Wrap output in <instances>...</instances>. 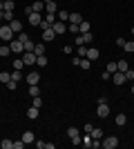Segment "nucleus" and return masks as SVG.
Wrapping results in <instances>:
<instances>
[{"instance_id": "13", "label": "nucleus", "mask_w": 134, "mask_h": 149, "mask_svg": "<svg viewBox=\"0 0 134 149\" xmlns=\"http://www.w3.org/2000/svg\"><path fill=\"white\" fill-rule=\"evenodd\" d=\"M98 56H101V51L96 49V47H87V56H85V58H89V60L94 62V60H96Z\"/></svg>"}, {"instance_id": "18", "label": "nucleus", "mask_w": 134, "mask_h": 149, "mask_svg": "<svg viewBox=\"0 0 134 149\" xmlns=\"http://www.w3.org/2000/svg\"><path fill=\"white\" fill-rule=\"evenodd\" d=\"M128 69H130L128 60H119V62H116V71H123V74H125V71H128Z\"/></svg>"}, {"instance_id": "44", "label": "nucleus", "mask_w": 134, "mask_h": 149, "mask_svg": "<svg viewBox=\"0 0 134 149\" xmlns=\"http://www.w3.org/2000/svg\"><path fill=\"white\" fill-rule=\"evenodd\" d=\"M25 147V143H22V138L20 140H13V149H22Z\"/></svg>"}, {"instance_id": "6", "label": "nucleus", "mask_w": 134, "mask_h": 149, "mask_svg": "<svg viewBox=\"0 0 134 149\" xmlns=\"http://www.w3.org/2000/svg\"><path fill=\"white\" fill-rule=\"evenodd\" d=\"M119 147V138L116 136H107L103 140V149H116Z\"/></svg>"}, {"instance_id": "33", "label": "nucleus", "mask_w": 134, "mask_h": 149, "mask_svg": "<svg viewBox=\"0 0 134 149\" xmlns=\"http://www.w3.org/2000/svg\"><path fill=\"white\" fill-rule=\"evenodd\" d=\"M11 49H9V45H0V56H9Z\"/></svg>"}, {"instance_id": "20", "label": "nucleus", "mask_w": 134, "mask_h": 149, "mask_svg": "<svg viewBox=\"0 0 134 149\" xmlns=\"http://www.w3.org/2000/svg\"><path fill=\"white\" fill-rule=\"evenodd\" d=\"M81 145H83L85 149H89V147H92V134H85V136H83V140H81Z\"/></svg>"}, {"instance_id": "5", "label": "nucleus", "mask_w": 134, "mask_h": 149, "mask_svg": "<svg viewBox=\"0 0 134 149\" xmlns=\"http://www.w3.org/2000/svg\"><path fill=\"white\" fill-rule=\"evenodd\" d=\"M9 49H11V54H22L25 51V47H22V42H20L18 38H13V40H9Z\"/></svg>"}, {"instance_id": "36", "label": "nucleus", "mask_w": 134, "mask_h": 149, "mask_svg": "<svg viewBox=\"0 0 134 149\" xmlns=\"http://www.w3.org/2000/svg\"><path fill=\"white\" fill-rule=\"evenodd\" d=\"M2 7H5V11H13V0H5Z\"/></svg>"}, {"instance_id": "29", "label": "nucleus", "mask_w": 134, "mask_h": 149, "mask_svg": "<svg viewBox=\"0 0 134 149\" xmlns=\"http://www.w3.org/2000/svg\"><path fill=\"white\" fill-rule=\"evenodd\" d=\"M123 49L128 51V54H134V42H132V40H125V45H123Z\"/></svg>"}, {"instance_id": "28", "label": "nucleus", "mask_w": 134, "mask_h": 149, "mask_svg": "<svg viewBox=\"0 0 134 149\" xmlns=\"http://www.w3.org/2000/svg\"><path fill=\"white\" fill-rule=\"evenodd\" d=\"M9 80H11V74H9V71H2V74H0V82H2V85H7Z\"/></svg>"}, {"instance_id": "37", "label": "nucleus", "mask_w": 134, "mask_h": 149, "mask_svg": "<svg viewBox=\"0 0 134 149\" xmlns=\"http://www.w3.org/2000/svg\"><path fill=\"white\" fill-rule=\"evenodd\" d=\"M34 54H36V56L45 54V45H43V42H40V45H36V47H34Z\"/></svg>"}, {"instance_id": "45", "label": "nucleus", "mask_w": 134, "mask_h": 149, "mask_svg": "<svg viewBox=\"0 0 134 149\" xmlns=\"http://www.w3.org/2000/svg\"><path fill=\"white\" fill-rule=\"evenodd\" d=\"M101 78H103V80H112V74H109V71H103Z\"/></svg>"}, {"instance_id": "27", "label": "nucleus", "mask_w": 134, "mask_h": 149, "mask_svg": "<svg viewBox=\"0 0 134 149\" xmlns=\"http://www.w3.org/2000/svg\"><path fill=\"white\" fill-rule=\"evenodd\" d=\"M78 29H81V33H85V31H92V25H89L87 20H83V22L78 25Z\"/></svg>"}, {"instance_id": "17", "label": "nucleus", "mask_w": 134, "mask_h": 149, "mask_svg": "<svg viewBox=\"0 0 134 149\" xmlns=\"http://www.w3.org/2000/svg\"><path fill=\"white\" fill-rule=\"evenodd\" d=\"M56 18L63 20V22H69V13L65 11V9H58V11H56Z\"/></svg>"}, {"instance_id": "23", "label": "nucleus", "mask_w": 134, "mask_h": 149, "mask_svg": "<svg viewBox=\"0 0 134 149\" xmlns=\"http://www.w3.org/2000/svg\"><path fill=\"white\" fill-rule=\"evenodd\" d=\"M76 56H78V58H85V56H87V47H85V45L76 47Z\"/></svg>"}, {"instance_id": "50", "label": "nucleus", "mask_w": 134, "mask_h": 149, "mask_svg": "<svg viewBox=\"0 0 134 149\" xmlns=\"http://www.w3.org/2000/svg\"><path fill=\"white\" fill-rule=\"evenodd\" d=\"M132 36H134V27H132Z\"/></svg>"}, {"instance_id": "21", "label": "nucleus", "mask_w": 134, "mask_h": 149, "mask_svg": "<svg viewBox=\"0 0 134 149\" xmlns=\"http://www.w3.org/2000/svg\"><path fill=\"white\" fill-rule=\"evenodd\" d=\"M22 67H25V60H22V56H20V58H13V69L22 71Z\"/></svg>"}, {"instance_id": "34", "label": "nucleus", "mask_w": 134, "mask_h": 149, "mask_svg": "<svg viewBox=\"0 0 134 149\" xmlns=\"http://www.w3.org/2000/svg\"><path fill=\"white\" fill-rule=\"evenodd\" d=\"M22 47H25V51H34L36 42H34V40H27V42H22Z\"/></svg>"}, {"instance_id": "38", "label": "nucleus", "mask_w": 134, "mask_h": 149, "mask_svg": "<svg viewBox=\"0 0 134 149\" xmlns=\"http://www.w3.org/2000/svg\"><path fill=\"white\" fill-rule=\"evenodd\" d=\"M38 27L45 31V29H49V27H51V22H49V20H45V18H43V20H40V25H38Z\"/></svg>"}, {"instance_id": "4", "label": "nucleus", "mask_w": 134, "mask_h": 149, "mask_svg": "<svg viewBox=\"0 0 134 149\" xmlns=\"http://www.w3.org/2000/svg\"><path fill=\"white\" fill-rule=\"evenodd\" d=\"M92 40H94V36H92V31H85V33L76 36V47H81V45H89Z\"/></svg>"}, {"instance_id": "16", "label": "nucleus", "mask_w": 134, "mask_h": 149, "mask_svg": "<svg viewBox=\"0 0 134 149\" xmlns=\"http://www.w3.org/2000/svg\"><path fill=\"white\" fill-rule=\"evenodd\" d=\"M83 16H81V13H76V11H74V13H69V22H74V25H81V22H83Z\"/></svg>"}, {"instance_id": "52", "label": "nucleus", "mask_w": 134, "mask_h": 149, "mask_svg": "<svg viewBox=\"0 0 134 149\" xmlns=\"http://www.w3.org/2000/svg\"><path fill=\"white\" fill-rule=\"evenodd\" d=\"M69 2H76V0H69Z\"/></svg>"}, {"instance_id": "43", "label": "nucleus", "mask_w": 134, "mask_h": 149, "mask_svg": "<svg viewBox=\"0 0 134 149\" xmlns=\"http://www.w3.org/2000/svg\"><path fill=\"white\" fill-rule=\"evenodd\" d=\"M45 20H49V22H51V25H54V22H56V13H47V16H45Z\"/></svg>"}, {"instance_id": "14", "label": "nucleus", "mask_w": 134, "mask_h": 149, "mask_svg": "<svg viewBox=\"0 0 134 149\" xmlns=\"http://www.w3.org/2000/svg\"><path fill=\"white\" fill-rule=\"evenodd\" d=\"M38 113H40V109L32 105L29 109H27V118H29V120H36V118H38Z\"/></svg>"}, {"instance_id": "39", "label": "nucleus", "mask_w": 134, "mask_h": 149, "mask_svg": "<svg viewBox=\"0 0 134 149\" xmlns=\"http://www.w3.org/2000/svg\"><path fill=\"white\" fill-rule=\"evenodd\" d=\"M67 27H69V31H72V33H81L78 25H74V22H67Z\"/></svg>"}, {"instance_id": "49", "label": "nucleus", "mask_w": 134, "mask_h": 149, "mask_svg": "<svg viewBox=\"0 0 134 149\" xmlns=\"http://www.w3.org/2000/svg\"><path fill=\"white\" fill-rule=\"evenodd\" d=\"M0 11H5V7H2V2H0Z\"/></svg>"}, {"instance_id": "11", "label": "nucleus", "mask_w": 134, "mask_h": 149, "mask_svg": "<svg viewBox=\"0 0 134 149\" xmlns=\"http://www.w3.org/2000/svg\"><path fill=\"white\" fill-rule=\"evenodd\" d=\"M40 36H43V42H51V40L56 38V31H54V29L49 27V29H45L43 33H40Z\"/></svg>"}, {"instance_id": "42", "label": "nucleus", "mask_w": 134, "mask_h": 149, "mask_svg": "<svg viewBox=\"0 0 134 149\" xmlns=\"http://www.w3.org/2000/svg\"><path fill=\"white\" fill-rule=\"evenodd\" d=\"M32 105H34V107H38V109H40V107H43V98H40V96H36Z\"/></svg>"}, {"instance_id": "10", "label": "nucleus", "mask_w": 134, "mask_h": 149, "mask_svg": "<svg viewBox=\"0 0 134 149\" xmlns=\"http://www.w3.org/2000/svg\"><path fill=\"white\" fill-rule=\"evenodd\" d=\"M36 54L34 51H22V60H25V65H36Z\"/></svg>"}, {"instance_id": "26", "label": "nucleus", "mask_w": 134, "mask_h": 149, "mask_svg": "<svg viewBox=\"0 0 134 149\" xmlns=\"http://www.w3.org/2000/svg\"><path fill=\"white\" fill-rule=\"evenodd\" d=\"M36 65H38V67H47V56H45V54H40V56L36 58Z\"/></svg>"}, {"instance_id": "31", "label": "nucleus", "mask_w": 134, "mask_h": 149, "mask_svg": "<svg viewBox=\"0 0 134 149\" xmlns=\"http://www.w3.org/2000/svg\"><path fill=\"white\" fill-rule=\"evenodd\" d=\"M0 147H2V149H13V140H9V138H5V140L0 143Z\"/></svg>"}, {"instance_id": "40", "label": "nucleus", "mask_w": 134, "mask_h": 149, "mask_svg": "<svg viewBox=\"0 0 134 149\" xmlns=\"http://www.w3.org/2000/svg\"><path fill=\"white\" fill-rule=\"evenodd\" d=\"M105 71H109V74H114V71H116V62H107V67H105Z\"/></svg>"}, {"instance_id": "51", "label": "nucleus", "mask_w": 134, "mask_h": 149, "mask_svg": "<svg viewBox=\"0 0 134 149\" xmlns=\"http://www.w3.org/2000/svg\"><path fill=\"white\" fill-rule=\"evenodd\" d=\"M132 93H134V85H132Z\"/></svg>"}, {"instance_id": "41", "label": "nucleus", "mask_w": 134, "mask_h": 149, "mask_svg": "<svg viewBox=\"0 0 134 149\" xmlns=\"http://www.w3.org/2000/svg\"><path fill=\"white\" fill-rule=\"evenodd\" d=\"M16 87H18V82L13 80V78H11L9 82H7V89H11V91H16Z\"/></svg>"}, {"instance_id": "35", "label": "nucleus", "mask_w": 134, "mask_h": 149, "mask_svg": "<svg viewBox=\"0 0 134 149\" xmlns=\"http://www.w3.org/2000/svg\"><path fill=\"white\" fill-rule=\"evenodd\" d=\"M16 38H18V40H20V42H27V40H32V38H29V36H27V33H25V31H20V33H16Z\"/></svg>"}, {"instance_id": "7", "label": "nucleus", "mask_w": 134, "mask_h": 149, "mask_svg": "<svg viewBox=\"0 0 134 149\" xmlns=\"http://www.w3.org/2000/svg\"><path fill=\"white\" fill-rule=\"evenodd\" d=\"M51 29L56 31V36H63L65 31H67V22H63V20H56V22L51 25Z\"/></svg>"}, {"instance_id": "30", "label": "nucleus", "mask_w": 134, "mask_h": 149, "mask_svg": "<svg viewBox=\"0 0 134 149\" xmlns=\"http://www.w3.org/2000/svg\"><path fill=\"white\" fill-rule=\"evenodd\" d=\"M92 138H94V140H103V131L94 127V129H92Z\"/></svg>"}, {"instance_id": "8", "label": "nucleus", "mask_w": 134, "mask_h": 149, "mask_svg": "<svg viewBox=\"0 0 134 149\" xmlns=\"http://www.w3.org/2000/svg\"><path fill=\"white\" fill-rule=\"evenodd\" d=\"M25 80H27V85H38L40 82V74L38 71H29V74L25 76Z\"/></svg>"}, {"instance_id": "22", "label": "nucleus", "mask_w": 134, "mask_h": 149, "mask_svg": "<svg viewBox=\"0 0 134 149\" xmlns=\"http://www.w3.org/2000/svg\"><path fill=\"white\" fill-rule=\"evenodd\" d=\"M29 9H32V11H43V9H45V2H43V0H36Z\"/></svg>"}, {"instance_id": "46", "label": "nucleus", "mask_w": 134, "mask_h": 149, "mask_svg": "<svg viewBox=\"0 0 134 149\" xmlns=\"http://www.w3.org/2000/svg\"><path fill=\"white\" fill-rule=\"evenodd\" d=\"M125 78H128V80H134V71H132V69H128V71H125Z\"/></svg>"}, {"instance_id": "1", "label": "nucleus", "mask_w": 134, "mask_h": 149, "mask_svg": "<svg viewBox=\"0 0 134 149\" xmlns=\"http://www.w3.org/2000/svg\"><path fill=\"white\" fill-rule=\"evenodd\" d=\"M13 36H16V33L11 31V27H9V25H0V40H2V42L13 40Z\"/></svg>"}, {"instance_id": "3", "label": "nucleus", "mask_w": 134, "mask_h": 149, "mask_svg": "<svg viewBox=\"0 0 134 149\" xmlns=\"http://www.w3.org/2000/svg\"><path fill=\"white\" fill-rule=\"evenodd\" d=\"M25 11H27V16H29V22H32V27H38V25H40V20L45 18V16H40V11H32L29 7H27Z\"/></svg>"}, {"instance_id": "19", "label": "nucleus", "mask_w": 134, "mask_h": 149, "mask_svg": "<svg viewBox=\"0 0 134 149\" xmlns=\"http://www.w3.org/2000/svg\"><path fill=\"white\" fill-rule=\"evenodd\" d=\"M114 123H116V127H123V125L128 123V116H125V113H119V116L114 118Z\"/></svg>"}, {"instance_id": "12", "label": "nucleus", "mask_w": 134, "mask_h": 149, "mask_svg": "<svg viewBox=\"0 0 134 149\" xmlns=\"http://www.w3.org/2000/svg\"><path fill=\"white\" fill-rule=\"evenodd\" d=\"M7 25L11 27V31H13V33H20V31H22V22H20V20H16V18H13V20H9Z\"/></svg>"}, {"instance_id": "47", "label": "nucleus", "mask_w": 134, "mask_h": 149, "mask_svg": "<svg viewBox=\"0 0 134 149\" xmlns=\"http://www.w3.org/2000/svg\"><path fill=\"white\" fill-rule=\"evenodd\" d=\"M72 51H74V49H72V45H65V47H63V54H72Z\"/></svg>"}, {"instance_id": "9", "label": "nucleus", "mask_w": 134, "mask_h": 149, "mask_svg": "<svg viewBox=\"0 0 134 149\" xmlns=\"http://www.w3.org/2000/svg\"><path fill=\"white\" fill-rule=\"evenodd\" d=\"M112 80H114L116 87H121V85L128 80V78H125V74H123V71H114V74H112Z\"/></svg>"}, {"instance_id": "2", "label": "nucleus", "mask_w": 134, "mask_h": 149, "mask_svg": "<svg viewBox=\"0 0 134 149\" xmlns=\"http://www.w3.org/2000/svg\"><path fill=\"white\" fill-rule=\"evenodd\" d=\"M67 138L72 140V145H81V140H83V136H81V131H78L76 127H69V129H67Z\"/></svg>"}, {"instance_id": "32", "label": "nucleus", "mask_w": 134, "mask_h": 149, "mask_svg": "<svg viewBox=\"0 0 134 149\" xmlns=\"http://www.w3.org/2000/svg\"><path fill=\"white\" fill-rule=\"evenodd\" d=\"M11 78H13L16 82H18V80H22L25 76H22V71H18V69H13V71H11Z\"/></svg>"}, {"instance_id": "25", "label": "nucleus", "mask_w": 134, "mask_h": 149, "mask_svg": "<svg viewBox=\"0 0 134 149\" xmlns=\"http://www.w3.org/2000/svg\"><path fill=\"white\" fill-rule=\"evenodd\" d=\"M78 67H81V69H85V71H87V69L92 67V60H89V58H81V65H78Z\"/></svg>"}, {"instance_id": "24", "label": "nucleus", "mask_w": 134, "mask_h": 149, "mask_svg": "<svg viewBox=\"0 0 134 149\" xmlns=\"http://www.w3.org/2000/svg\"><path fill=\"white\" fill-rule=\"evenodd\" d=\"M29 96H32V98L40 96V89H38V85H29Z\"/></svg>"}, {"instance_id": "15", "label": "nucleus", "mask_w": 134, "mask_h": 149, "mask_svg": "<svg viewBox=\"0 0 134 149\" xmlns=\"http://www.w3.org/2000/svg\"><path fill=\"white\" fill-rule=\"evenodd\" d=\"M22 143H25V145H32V143H36V136H34L32 131H25V134H22Z\"/></svg>"}, {"instance_id": "48", "label": "nucleus", "mask_w": 134, "mask_h": 149, "mask_svg": "<svg viewBox=\"0 0 134 149\" xmlns=\"http://www.w3.org/2000/svg\"><path fill=\"white\" fill-rule=\"evenodd\" d=\"M72 65H74V67H78V65H81V58H78V56H74V60H72Z\"/></svg>"}]
</instances>
